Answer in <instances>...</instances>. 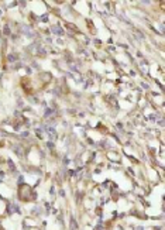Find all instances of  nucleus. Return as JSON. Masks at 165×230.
I'll return each mask as SVG.
<instances>
[{
  "instance_id": "f03ea898",
  "label": "nucleus",
  "mask_w": 165,
  "mask_h": 230,
  "mask_svg": "<svg viewBox=\"0 0 165 230\" xmlns=\"http://www.w3.org/2000/svg\"><path fill=\"white\" fill-rule=\"evenodd\" d=\"M52 31H55V33H61V30H59V28H52Z\"/></svg>"
},
{
  "instance_id": "f257e3e1",
  "label": "nucleus",
  "mask_w": 165,
  "mask_h": 230,
  "mask_svg": "<svg viewBox=\"0 0 165 230\" xmlns=\"http://www.w3.org/2000/svg\"><path fill=\"white\" fill-rule=\"evenodd\" d=\"M9 59L13 62V59H16V55H10V57H9Z\"/></svg>"
}]
</instances>
